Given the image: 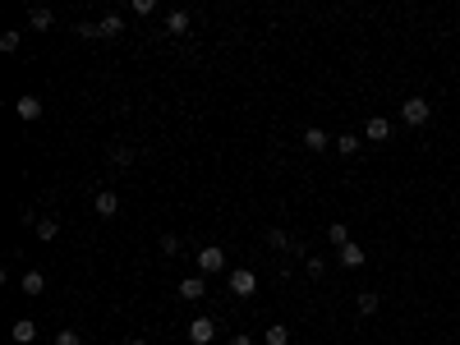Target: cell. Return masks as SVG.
<instances>
[{"instance_id":"cell-5","label":"cell","mask_w":460,"mask_h":345,"mask_svg":"<svg viewBox=\"0 0 460 345\" xmlns=\"http://www.w3.org/2000/svg\"><path fill=\"white\" fill-rule=\"evenodd\" d=\"M14 115H19V120H42V101H37L33 92H23V97L14 101Z\"/></svg>"},{"instance_id":"cell-13","label":"cell","mask_w":460,"mask_h":345,"mask_svg":"<svg viewBox=\"0 0 460 345\" xmlns=\"http://www.w3.org/2000/svg\"><path fill=\"white\" fill-rule=\"evenodd\" d=\"M304 147H313V152H322V147H331V138L322 134L318 124H308V129H304Z\"/></svg>"},{"instance_id":"cell-28","label":"cell","mask_w":460,"mask_h":345,"mask_svg":"<svg viewBox=\"0 0 460 345\" xmlns=\"http://www.w3.org/2000/svg\"><path fill=\"white\" fill-rule=\"evenodd\" d=\"M230 345H253V341H249V336L240 332V336H230Z\"/></svg>"},{"instance_id":"cell-19","label":"cell","mask_w":460,"mask_h":345,"mask_svg":"<svg viewBox=\"0 0 460 345\" xmlns=\"http://www.w3.org/2000/svg\"><path fill=\"white\" fill-rule=\"evenodd\" d=\"M336 152L340 156H354V152H359V138H354V134H340L336 138Z\"/></svg>"},{"instance_id":"cell-3","label":"cell","mask_w":460,"mask_h":345,"mask_svg":"<svg viewBox=\"0 0 460 345\" xmlns=\"http://www.w3.org/2000/svg\"><path fill=\"white\" fill-rule=\"evenodd\" d=\"M226 286H230V295H240V300H249L253 290H258V277H253L249 267H230V277H226Z\"/></svg>"},{"instance_id":"cell-2","label":"cell","mask_w":460,"mask_h":345,"mask_svg":"<svg viewBox=\"0 0 460 345\" xmlns=\"http://www.w3.org/2000/svg\"><path fill=\"white\" fill-rule=\"evenodd\" d=\"M194 263H198V277H217V272H226V254H221L217 244L198 249V254H194Z\"/></svg>"},{"instance_id":"cell-20","label":"cell","mask_w":460,"mask_h":345,"mask_svg":"<svg viewBox=\"0 0 460 345\" xmlns=\"http://www.w3.org/2000/svg\"><path fill=\"white\" fill-rule=\"evenodd\" d=\"M28 23L42 33V28H51V23H55V14H51V10H33V14H28Z\"/></svg>"},{"instance_id":"cell-12","label":"cell","mask_w":460,"mask_h":345,"mask_svg":"<svg viewBox=\"0 0 460 345\" xmlns=\"http://www.w3.org/2000/svg\"><path fill=\"white\" fill-rule=\"evenodd\" d=\"M19 286H23V295H42V290H46V277H42V272H33V267H28V272H23V281H19Z\"/></svg>"},{"instance_id":"cell-29","label":"cell","mask_w":460,"mask_h":345,"mask_svg":"<svg viewBox=\"0 0 460 345\" xmlns=\"http://www.w3.org/2000/svg\"><path fill=\"white\" fill-rule=\"evenodd\" d=\"M129 345H148V341H129Z\"/></svg>"},{"instance_id":"cell-23","label":"cell","mask_w":460,"mask_h":345,"mask_svg":"<svg viewBox=\"0 0 460 345\" xmlns=\"http://www.w3.org/2000/svg\"><path fill=\"white\" fill-rule=\"evenodd\" d=\"M23 33H0V51H19Z\"/></svg>"},{"instance_id":"cell-1","label":"cell","mask_w":460,"mask_h":345,"mask_svg":"<svg viewBox=\"0 0 460 345\" xmlns=\"http://www.w3.org/2000/svg\"><path fill=\"white\" fill-rule=\"evenodd\" d=\"M401 120L415 124V129H419V124H428V120H433V106H428V97H405V101H401Z\"/></svg>"},{"instance_id":"cell-6","label":"cell","mask_w":460,"mask_h":345,"mask_svg":"<svg viewBox=\"0 0 460 345\" xmlns=\"http://www.w3.org/2000/svg\"><path fill=\"white\" fill-rule=\"evenodd\" d=\"M92 207H97V216H115V212H120V193H110V189H97V198H92Z\"/></svg>"},{"instance_id":"cell-14","label":"cell","mask_w":460,"mask_h":345,"mask_svg":"<svg viewBox=\"0 0 460 345\" xmlns=\"http://www.w3.org/2000/svg\"><path fill=\"white\" fill-rule=\"evenodd\" d=\"M97 33H101V37H120V33H124V19H120V14H106V19L97 23Z\"/></svg>"},{"instance_id":"cell-21","label":"cell","mask_w":460,"mask_h":345,"mask_svg":"<svg viewBox=\"0 0 460 345\" xmlns=\"http://www.w3.org/2000/svg\"><path fill=\"white\" fill-rule=\"evenodd\" d=\"M37 235H42V240H55V235H60V221H55V216H42V221H37Z\"/></svg>"},{"instance_id":"cell-16","label":"cell","mask_w":460,"mask_h":345,"mask_svg":"<svg viewBox=\"0 0 460 345\" xmlns=\"http://www.w3.org/2000/svg\"><path fill=\"white\" fill-rule=\"evenodd\" d=\"M331 244H336V249H345V244H350V226H345V221H331Z\"/></svg>"},{"instance_id":"cell-24","label":"cell","mask_w":460,"mask_h":345,"mask_svg":"<svg viewBox=\"0 0 460 345\" xmlns=\"http://www.w3.org/2000/svg\"><path fill=\"white\" fill-rule=\"evenodd\" d=\"M161 249H166V254H180V249H185V240H180V235H161Z\"/></svg>"},{"instance_id":"cell-9","label":"cell","mask_w":460,"mask_h":345,"mask_svg":"<svg viewBox=\"0 0 460 345\" xmlns=\"http://www.w3.org/2000/svg\"><path fill=\"white\" fill-rule=\"evenodd\" d=\"M387 134H391V120H382V115H373V120L364 124V138H368V143H382Z\"/></svg>"},{"instance_id":"cell-7","label":"cell","mask_w":460,"mask_h":345,"mask_svg":"<svg viewBox=\"0 0 460 345\" xmlns=\"http://www.w3.org/2000/svg\"><path fill=\"white\" fill-rule=\"evenodd\" d=\"M10 336H14V345H33L37 341V323L33 318H19V323L10 327Z\"/></svg>"},{"instance_id":"cell-10","label":"cell","mask_w":460,"mask_h":345,"mask_svg":"<svg viewBox=\"0 0 460 345\" xmlns=\"http://www.w3.org/2000/svg\"><path fill=\"white\" fill-rule=\"evenodd\" d=\"M364 263H368V258H364V249L354 244V240L340 249V267H350V272H354V267H364Z\"/></svg>"},{"instance_id":"cell-17","label":"cell","mask_w":460,"mask_h":345,"mask_svg":"<svg viewBox=\"0 0 460 345\" xmlns=\"http://www.w3.org/2000/svg\"><path fill=\"white\" fill-rule=\"evenodd\" d=\"M378 304H382V300H378V290H364V295H359V313H364V318H373Z\"/></svg>"},{"instance_id":"cell-8","label":"cell","mask_w":460,"mask_h":345,"mask_svg":"<svg viewBox=\"0 0 460 345\" xmlns=\"http://www.w3.org/2000/svg\"><path fill=\"white\" fill-rule=\"evenodd\" d=\"M203 295H208V281H203V277H185V281H180V300L194 304V300H203Z\"/></svg>"},{"instance_id":"cell-26","label":"cell","mask_w":460,"mask_h":345,"mask_svg":"<svg viewBox=\"0 0 460 345\" xmlns=\"http://www.w3.org/2000/svg\"><path fill=\"white\" fill-rule=\"evenodd\" d=\"M129 10H134V14H138V19H143V14H152L157 5H152V0H129Z\"/></svg>"},{"instance_id":"cell-18","label":"cell","mask_w":460,"mask_h":345,"mask_svg":"<svg viewBox=\"0 0 460 345\" xmlns=\"http://www.w3.org/2000/svg\"><path fill=\"white\" fill-rule=\"evenodd\" d=\"M267 244H272V249H299V244H295V240H290L285 230H267Z\"/></svg>"},{"instance_id":"cell-27","label":"cell","mask_w":460,"mask_h":345,"mask_svg":"<svg viewBox=\"0 0 460 345\" xmlns=\"http://www.w3.org/2000/svg\"><path fill=\"white\" fill-rule=\"evenodd\" d=\"M304 267H308V277H322V272H327V263H322V258H308Z\"/></svg>"},{"instance_id":"cell-4","label":"cell","mask_w":460,"mask_h":345,"mask_svg":"<svg viewBox=\"0 0 460 345\" xmlns=\"http://www.w3.org/2000/svg\"><path fill=\"white\" fill-rule=\"evenodd\" d=\"M212 336H217V323H212V318H194V323H189V341L194 345H212Z\"/></svg>"},{"instance_id":"cell-25","label":"cell","mask_w":460,"mask_h":345,"mask_svg":"<svg viewBox=\"0 0 460 345\" xmlns=\"http://www.w3.org/2000/svg\"><path fill=\"white\" fill-rule=\"evenodd\" d=\"M55 345H83V336L78 332H55Z\"/></svg>"},{"instance_id":"cell-11","label":"cell","mask_w":460,"mask_h":345,"mask_svg":"<svg viewBox=\"0 0 460 345\" xmlns=\"http://www.w3.org/2000/svg\"><path fill=\"white\" fill-rule=\"evenodd\" d=\"M166 33H171V37H185L189 33V14L185 10H171V14H166Z\"/></svg>"},{"instance_id":"cell-22","label":"cell","mask_w":460,"mask_h":345,"mask_svg":"<svg viewBox=\"0 0 460 345\" xmlns=\"http://www.w3.org/2000/svg\"><path fill=\"white\" fill-rule=\"evenodd\" d=\"M285 341H290V332H285L281 323H276V327H267V345H285Z\"/></svg>"},{"instance_id":"cell-15","label":"cell","mask_w":460,"mask_h":345,"mask_svg":"<svg viewBox=\"0 0 460 345\" xmlns=\"http://www.w3.org/2000/svg\"><path fill=\"white\" fill-rule=\"evenodd\" d=\"M110 161H115V166H134V161H138V152H134V147H124V143H115V147H110Z\"/></svg>"}]
</instances>
